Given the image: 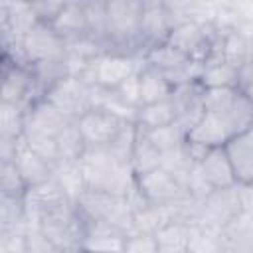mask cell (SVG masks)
I'll use <instances>...</instances> for the list:
<instances>
[{"label":"cell","instance_id":"cell-1","mask_svg":"<svg viewBox=\"0 0 253 253\" xmlns=\"http://www.w3.org/2000/svg\"><path fill=\"white\" fill-rule=\"evenodd\" d=\"M204 113L186 140L206 150L225 146L233 136L253 128V103L235 87L204 89Z\"/></svg>","mask_w":253,"mask_h":253},{"label":"cell","instance_id":"cell-2","mask_svg":"<svg viewBox=\"0 0 253 253\" xmlns=\"http://www.w3.org/2000/svg\"><path fill=\"white\" fill-rule=\"evenodd\" d=\"M87 190L128 196L136 186V174L130 164L119 160L109 146H87L79 160Z\"/></svg>","mask_w":253,"mask_h":253},{"label":"cell","instance_id":"cell-3","mask_svg":"<svg viewBox=\"0 0 253 253\" xmlns=\"http://www.w3.org/2000/svg\"><path fill=\"white\" fill-rule=\"evenodd\" d=\"M140 12L142 2L136 0L107 2L109 51L134 53V47H140Z\"/></svg>","mask_w":253,"mask_h":253},{"label":"cell","instance_id":"cell-4","mask_svg":"<svg viewBox=\"0 0 253 253\" xmlns=\"http://www.w3.org/2000/svg\"><path fill=\"white\" fill-rule=\"evenodd\" d=\"M79 211L93 221H103L125 233L134 231V210L126 196H117L109 192L85 190L75 200Z\"/></svg>","mask_w":253,"mask_h":253},{"label":"cell","instance_id":"cell-5","mask_svg":"<svg viewBox=\"0 0 253 253\" xmlns=\"http://www.w3.org/2000/svg\"><path fill=\"white\" fill-rule=\"evenodd\" d=\"M38 229L59 251H77L85 231V215L79 211L75 202H65L47 211L40 219Z\"/></svg>","mask_w":253,"mask_h":253},{"label":"cell","instance_id":"cell-6","mask_svg":"<svg viewBox=\"0 0 253 253\" xmlns=\"http://www.w3.org/2000/svg\"><path fill=\"white\" fill-rule=\"evenodd\" d=\"M144 65L142 53H123V51H105L93 59L87 69L79 75L87 85H99L105 89H117L130 75L138 73Z\"/></svg>","mask_w":253,"mask_h":253},{"label":"cell","instance_id":"cell-7","mask_svg":"<svg viewBox=\"0 0 253 253\" xmlns=\"http://www.w3.org/2000/svg\"><path fill=\"white\" fill-rule=\"evenodd\" d=\"M43 99L59 109L67 119L77 121L93 109V87L79 77L65 75L45 91Z\"/></svg>","mask_w":253,"mask_h":253},{"label":"cell","instance_id":"cell-8","mask_svg":"<svg viewBox=\"0 0 253 253\" xmlns=\"http://www.w3.org/2000/svg\"><path fill=\"white\" fill-rule=\"evenodd\" d=\"M22 55L26 63L38 65V63H49V61H63L65 51V40L51 28V24L38 22L24 38H22Z\"/></svg>","mask_w":253,"mask_h":253},{"label":"cell","instance_id":"cell-9","mask_svg":"<svg viewBox=\"0 0 253 253\" xmlns=\"http://www.w3.org/2000/svg\"><path fill=\"white\" fill-rule=\"evenodd\" d=\"M136 188L150 206H170L188 196L182 182L162 166L136 176Z\"/></svg>","mask_w":253,"mask_h":253},{"label":"cell","instance_id":"cell-10","mask_svg":"<svg viewBox=\"0 0 253 253\" xmlns=\"http://www.w3.org/2000/svg\"><path fill=\"white\" fill-rule=\"evenodd\" d=\"M38 83L34 77V71L30 65L22 63H12L4 59V71H2V101L4 103H14L24 109H30L36 103V93Z\"/></svg>","mask_w":253,"mask_h":253},{"label":"cell","instance_id":"cell-11","mask_svg":"<svg viewBox=\"0 0 253 253\" xmlns=\"http://www.w3.org/2000/svg\"><path fill=\"white\" fill-rule=\"evenodd\" d=\"M174 28V16L166 2H142L140 12V47L148 49L164 43Z\"/></svg>","mask_w":253,"mask_h":253},{"label":"cell","instance_id":"cell-12","mask_svg":"<svg viewBox=\"0 0 253 253\" xmlns=\"http://www.w3.org/2000/svg\"><path fill=\"white\" fill-rule=\"evenodd\" d=\"M77 125L87 146H109L125 123L103 109H91L77 119Z\"/></svg>","mask_w":253,"mask_h":253},{"label":"cell","instance_id":"cell-13","mask_svg":"<svg viewBox=\"0 0 253 253\" xmlns=\"http://www.w3.org/2000/svg\"><path fill=\"white\" fill-rule=\"evenodd\" d=\"M125 239H126L125 231L107 225L103 221H93L85 217V231L79 249L89 253H123Z\"/></svg>","mask_w":253,"mask_h":253},{"label":"cell","instance_id":"cell-14","mask_svg":"<svg viewBox=\"0 0 253 253\" xmlns=\"http://www.w3.org/2000/svg\"><path fill=\"white\" fill-rule=\"evenodd\" d=\"M198 168L211 190H227V188H235L237 184L233 166L223 146L206 150V154L198 162Z\"/></svg>","mask_w":253,"mask_h":253},{"label":"cell","instance_id":"cell-15","mask_svg":"<svg viewBox=\"0 0 253 253\" xmlns=\"http://www.w3.org/2000/svg\"><path fill=\"white\" fill-rule=\"evenodd\" d=\"M69 123H71V119H67L59 109H55L49 101L40 99L26 111V128L24 130L57 136V132Z\"/></svg>","mask_w":253,"mask_h":253},{"label":"cell","instance_id":"cell-16","mask_svg":"<svg viewBox=\"0 0 253 253\" xmlns=\"http://www.w3.org/2000/svg\"><path fill=\"white\" fill-rule=\"evenodd\" d=\"M237 184H253V128L233 136L225 146Z\"/></svg>","mask_w":253,"mask_h":253},{"label":"cell","instance_id":"cell-17","mask_svg":"<svg viewBox=\"0 0 253 253\" xmlns=\"http://www.w3.org/2000/svg\"><path fill=\"white\" fill-rule=\"evenodd\" d=\"M14 164L18 166L28 188H36V186L45 184L53 178V164L43 160L42 156H38L24 142H20V146H18V152L14 156Z\"/></svg>","mask_w":253,"mask_h":253},{"label":"cell","instance_id":"cell-18","mask_svg":"<svg viewBox=\"0 0 253 253\" xmlns=\"http://www.w3.org/2000/svg\"><path fill=\"white\" fill-rule=\"evenodd\" d=\"M51 28L63 38L71 40L77 36L87 34V16H85V2H63L59 14L51 22Z\"/></svg>","mask_w":253,"mask_h":253},{"label":"cell","instance_id":"cell-19","mask_svg":"<svg viewBox=\"0 0 253 253\" xmlns=\"http://www.w3.org/2000/svg\"><path fill=\"white\" fill-rule=\"evenodd\" d=\"M138 83H140V107L142 105H148V103H156V101H162V99H168L174 91V87L170 85V81L166 79V75L144 63L138 71Z\"/></svg>","mask_w":253,"mask_h":253},{"label":"cell","instance_id":"cell-20","mask_svg":"<svg viewBox=\"0 0 253 253\" xmlns=\"http://www.w3.org/2000/svg\"><path fill=\"white\" fill-rule=\"evenodd\" d=\"M176 121H178V109H176V103H174V99L170 95L168 99L142 105L138 109L136 125L140 128H144V130H154V128H160V126L174 125Z\"/></svg>","mask_w":253,"mask_h":253},{"label":"cell","instance_id":"cell-21","mask_svg":"<svg viewBox=\"0 0 253 253\" xmlns=\"http://www.w3.org/2000/svg\"><path fill=\"white\" fill-rule=\"evenodd\" d=\"M229 251L235 253H251L253 251V217L247 213H237L221 231ZM219 237V239H221Z\"/></svg>","mask_w":253,"mask_h":253},{"label":"cell","instance_id":"cell-22","mask_svg":"<svg viewBox=\"0 0 253 253\" xmlns=\"http://www.w3.org/2000/svg\"><path fill=\"white\" fill-rule=\"evenodd\" d=\"M53 180L59 184V188L65 192V196L71 202H75L87 190L81 162H65V160L55 162L53 164Z\"/></svg>","mask_w":253,"mask_h":253},{"label":"cell","instance_id":"cell-23","mask_svg":"<svg viewBox=\"0 0 253 253\" xmlns=\"http://www.w3.org/2000/svg\"><path fill=\"white\" fill-rule=\"evenodd\" d=\"M55 142H57L59 160H65V162H79L83 158L85 150H87V142H85V138L79 130L77 121H71L69 125H65L57 132Z\"/></svg>","mask_w":253,"mask_h":253},{"label":"cell","instance_id":"cell-24","mask_svg":"<svg viewBox=\"0 0 253 253\" xmlns=\"http://www.w3.org/2000/svg\"><path fill=\"white\" fill-rule=\"evenodd\" d=\"M237 83V67L221 61V59H208L204 63V71L200 77V85L204 89H221V87H235Z\"/></svg>","mask_w":253,"mask_h":253},{"label":"cell","instance_id":"cell-25","mask_svg":"<svg viewBox=\"0 0 253 253\" xmlns=\"http://www.w3.org/2000/svg\"><path fill=\"white\" fill-rule=\"evenodd\" d=\"M160 164H162V152L148 140L144 130L138 128V136H136V144H134V152H132V160H130L134 174L136 176L146 174L150 170L160 168Z\"/></svg>","mask_w":253,"mask_h":253},{"label":"cell","instance_id":"cell-26","mask_svg":"<svg viewBox=\"0 0 253 253\" xmlns=\"http://www.w3.org/2000/svg\"><path fill=\"white\" fill-rule=\"evenodd\" d=\"M12 229H28L24 196H0V233Z\"/></svg>","mask_w":253,"mask_h":253},{"label":"cell","instance_id":"cell-27","mask_svg":"<svg viewBox=\"0 0 253 253\" xmlns=\"http://www.w3.org/2000/svg\"><path fill=\"white\" fill-rule=\"evenodd\" d=\"M26 111L14 103H0V138L20 140L26 128Z\"/></svg>","mask_w":253,"mask_h":253},{"label":"cell","instance_id":"cell-28","mask_svg":"<svg viewBox=\"0 0 253 253\" xmlns=\"http://www.w3.org/2000/svg\"><path fill=\"white\" fill-rule=\"evenodd\" d=\"M156 239L160 243V253H186L190 239V225L180 219L170 221L162 229L156 231Z\"/></svg>","mask_w":253,"mask_h":253},{"label":"cell","instance_id":"cell-29","mask_svg":"<svg viewBox=\"0 0 253 253\" xmlns=\"http://www.w3.org/2000/svg\"><path fill=\"white\" fill-rule=\"evenodd\" d=\"M144 134L148 136V140L162 154L164 152H170V150H174V148H178V146H182L186 142V132H184L182 126H178V123L168 125V126H160V128H154V130H144Z\"/></svg>","mask_w":253,"mask_h":253},{"label":"cell","instance_id":"cell-30","mask_svg":"<svg viewBox=\"0 0 253 253\" xmlns=\"http://www.w3.org/2000/svg\"><path fill=\"white\" fill-rule=\"evenodd\" d=\"M85 16H87V34L101 42L107 51V2H85Z\"/></svg>","mask_w":253,"mask_h":253},{"label":"cell","instance_id":"cell-31","mask_svg":"<svg viewBox=\"0 0 253 253\" xmlns=\"http://www.w3.org/2000/svg\"><path fill=\"white\" fill-rule=\"evenodd\" d=\"M136 136H138V125L134 123H125L119 130V134L115 136V140L109 144V150L123 162L130 164L132 160V152H134V144H136Z\"/></svg>","mask_w":253,"mask_h":253},{"label":"cell","instance_id":"cell-32","mask_svg":"<svg viewBox=\"0 0 253 253\" xmlns=\"http://www.w3.org/2000/svg\"><path fill=\"white\" fill-rule=\"evenodd\" d=\"M22 142H24L30 150H34L38 156H42L43 160H47V162H51V164H55V162L59 160L55 136L42 134V132H32V130H24Z\"/></svg>","mask_w":253,"mask_h":253},{"label":"cell","instance_id":"cell-33","mask_svg":"<svg viewBox=\"0 0 253 253\" xmlns=\"http://www.w3.org/2000/svg\"><path fill=\"white\" fill-rule=\"evenodd\" d=\"M28 192V186L14 164V160L0 162V194L8 196H24Z\"/></svg>","mask_w":253,"mask_h":253},{"label":"cell","instance_id":"cell-34","mask_svg":"<svg viewBox=\"0 0 253 253\" xmlns=\"http://www.w3.org/2000/svg\"><path fill=\"white\" fill-rule=\"evenodd\" d=\"M123 253H160V243L156 239V233H148V231L126 233Z\"/></svg>","mask_w":253,"mask_h":253},{"label":"cell","instance_id":"cell-35","mask_svg":"<svg viewBox=\"0 0 253 253\" xmlns=\"http://www.w3.org/2000/svg\"><path fill=\"white\" fill-rule=\"evenodd\" d=\"M28 229H12L0 233V253H26Z\"/></svg>","mask_w":253,"mask_h":253},{"label":"cell","instance_id":"cell-36","mask_svg":"<svg viewBox=\"0 0 253 253\" xmlns=\"http://www.w3.org/2000/svg\"><path fill=\"white\" fill-rule=\"evenodd\" d=\"M235 89L253 103V55L245 63H241L237 67V83H235Z\"/></svg>","mask_w":253,"mask_h":253},{"label":"cell","instance_id":"cell-37","mask_svg":"<svg viewBox=\"0 0 253 253\" xmlns=\"http://www.w3.org/2000/svg\"><path fill=\"white\" fill-rule=\"evenodd\" d=\"M113 91H117V95H119L123 101H126L128 105L140 107V83H138V73L130 75L126 81H123V83H121L117 89H113Z\"/></svg>","mask_w":253,"mask_h":253},{"label":"cell","instance_id":"cell-38","mask_svg":"<svg viewBox=\"0 0 253 253\" xmlns=\"http://www.w3.org/2000/svg\"><path fill=\"white\" fill-rule=\"evenodd\" d=\"M26 253H63L59 251L38 227L28 229V251Z\"/></svg>","mask_w":253,"mask_h":253},{"label":"cell","instance_id":"cell-39","mask_svg":"<svg viewBox=\"0 0 253 253\" xmlns=\"http://www.w3.org/2000/svg\"><path fill=\"white\" fill-rule=\"evenodd\" d=\"M63 2H32V10L36 14V18L43 24H51L55 20V16L59 14Z\"/></svg>","mask_w":253,"mask_h":253},{"label":"cell","instance_id":"cell-40","mask_svg":"<svg viewBox=\"0 0 253 253\" xmlns=\"http://www.w3.org/2000/svg\"><path fill=\"white\" fill-rule=\"evenodd\" d=\"M235 192L241 211L253 217V184H235Z\"/></svg>","mask_w":253,"mask_h":253},{"label":"cell","instance_id":"cell-41","mask_svg":"<svg viewBox=\"0 0 253 253\" xmlns=\"http://www.w3.org/2000/svg\"><path fill=\"white\" fill-rule=\"evenodd\" d=\"M75 253H89V251H83V249H77Z\"/></svg>","mask_w":253,"mask_h":253},{"label":"cell","instance_id":"cell-42","mask_svg":"<svg viewBox=\"0 0 253 253\" xmlns=\"http://www.w3.org/2000/svg\"><path fill=\"white\" fill-rule=\"evenodd\" d=\"M63 253H75V251H63Z\"/></svg>","mask_w":253,"mask_h":253}]
</instances>
